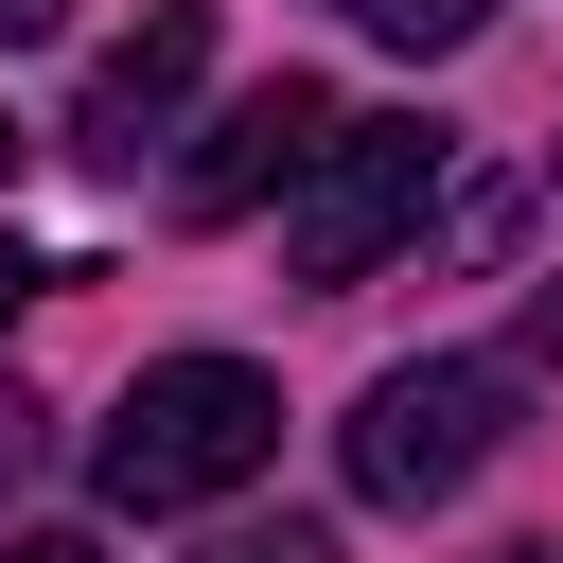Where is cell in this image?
I'll return each instance as SVG.
<instances>
[{
  "instance_id": "obj_1",
  "label": "cell",
  "mask_w": 563,
  "mask_h": 563,
  "mask_svg": "<svg viewBox=\"0 0 563 563\" xmlns=\"http://www.w3.org/2000/svg\"><path fill=\"white\" fill-rule=\"evenodd\" d=\"M264 457H282V387H264L246 352H158V369L106 405L88 493H106V510H211V493H246Z\"/></svg>"
},
{
  "instance_id": "obj_2",
  "label": "cell",
  "mask_w": 563,
  "mask_h": 563,
  "mask_svg": "<svg viewBox=\"0 0 563 563\" xmlns=\"http://www.w3.org/2000/svg\"><path fill=\"white\" fill-rule=\"evenodd\" d=\"M510 405H528V369H510V352H422V369H369V405L334 422V475H352L369 510H440V493H475V475H493Z\"/></svg>"
},
{
  "instance_id": "obj_3",
  "label": "cell",
  "mask_w": 563,
  "mask_h": 563,
  "mask_svg": "<svg viewBox=\"0 0 563 563\" xmlns=\"http://www.w3.org/2000/svg\"><path fill=\"white\" fill-rule=\"evenodd\" d=\"M440 158H457V141H440L422 106L334 123V158H317V176H299V211H282V264H299V282H369V264L440 211Z\"/></svg>"
},
{
  "instance_id": "obj_4",
  "label": "cell",
  "mask_w": 563,
  "mask_h": 563,
  "mask_svg": "<svg viewBox=\"0 0 563 563\" xmlns=\"http://www.w3.org/2000/svg\"><path fill=\"white\" fill-rule=\"evenodd\" d=\"M334 123H352V106H334L317 70H264V88H229V123H211V141L176 158V211H194V229H229V211L299 194V176L334 158Z\"/></svg>"
},
{
  "instance_id": "obj_5",
  "label": "cell",
  "mask_w": 563,
  "mask_h": 563,
  "mask_svg": "<svg viewBox=\"0 0 563 563\" xmlns=\"http://www.w3.org/2000/svg\"><path fill=\"white\" fill-rule=\"evenodd\" d=\"M194 70H211V0H158L106 70H88V106H70V158H106V176H141V141H176V106H194Z\"/></svg>"
},
{
  "instance_id": "obj_6",
  "label": "cell",
  "mask_w": 563,
  "mask_h": 563,
  "mask_svg": "<svg viewBox=\"0 0 563 563\" xmlns=\"http://www.w3.org/2000/svg\"><path fill=\"white\" fill-rule=\"evenodd\" d=\"M334 18H352V35H387V53H457L493 0H334Z\"/></svg>"
},
{
  "instance_id": "obj_7",
  "label": "cell",
  "mask_w": 563,
  "mask_h": 563,
  "mask_svg": "<svg viewBox=\"0 0 563 563\" xmlns=\"http://www.w3.org/2000/svg\"><path fill=\"white\" fill-rule=\"evenodd\" d=\"M422 246H440V264H493V246H510V176H457V194H440V229H422Z\"/></svg>"
},
{
  "instance_id": "obj_8",
  "label": "cell",
  "mask_w": 563,
  "mask_h": 563,
  "mask_svg": "<svg viewBox=\"0 0 563 563\" xmlns=\"http://www.w3.org/2000/svg\"><path fill=\"white\" fill-rule=\"evenodd\" d=\"M194 563H334V545H317V528L282 510V528H229V545H194Z\"/></svg>"
},
{
  "instance_id": "obj_9",
  "label": "cell",
  "mask_w": 563,
  "mask_h": 563,
  "mask_svg": "<svg viewBox=\"0 0 563 563\" xmlns=\"http://www.w3.org/2000/svg\"><path fill=\"white\" fill-rule=\"evenodd\" d=\"M510 369H563V282H528V334H510Z\"/></svg>"
},
{
  "instance_id": "obj_10",
  "label": "cell",
  "mask_w": 563,
  "mask_h": 563,
  "mask_svg": "<svg viewBox=\"0 0 563 563\" xmlns=\"http://www.w3.org/2000/svg\"><path fill=\"white\" fill-rule=\"evenodd\" d=\"M35 440H53V422H35V387H0V493L35 475Z\"/></svg>"
},
{
  "instance_id": "obj_11",
  "label": "cell",
  "mask_w": 563,
  "mask_h": 563,
  "mask_svg": "<svg viewBox=\"0 0 563 563\" xmlns=\"http://www.w3.org/2000/svg\"><path fill=\"white\" fill-rule=\"evenodd\" d=\"M35 35H70V0H0V53H35Z\"/></svg>"
},
{
  "instance_id": "obj_12",
  "label": "cell",
  "mask_w": 563,
  "mask_h": 563,
  "mask_svg": "<svg viewBox=\"0 0 563 563\" xmlns=\"http://www.w3.org/2000/svg\"><path fill=\"white\" fill-rule=\"evenodd\" d=\"M0 563H106V545H88V528H35V545H0Z\"/></svg>"
},
{
  "instance_id": "obj_13",
  "label": "cell",
  "mask_w": 563,
  "mask_h": 563,
  "mask_svg": "<svg viewBox=\"0 0 563 563\" xmlns=\"http://www.w3.org/2000/svg\"><path fill=\"white\" fill-rule=\"evenodd\" d=\"M0 176H18V123H0Z\"/></svg>"
}]
</instances>
